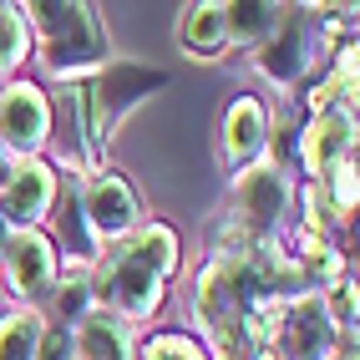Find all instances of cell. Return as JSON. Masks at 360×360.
<instances>
[{
  "label": "cell",
  "instance_id": "6da1fadb",
  "mask_svg": "<svg viewBox=\"0 0 360 360\" xmlns=\"http://www.w3.org/2000/svg\"><path fill=\"white\" fill-rule=\"evenodd\" d=\"M20 15L31 26V56L51 82H86L112 61V36L91 0H31Z\"/></svg>",
  "mask_w": 360,
  "mask_h": 360
},
{
  "label": "cell",
  "instance_id": "7a4b0ae2",
  "mask_svg": "<svg viewBox=\"0 0 360 360\" xmlns=\"http://www.w3.org/2000/svg\"><path fill=\"white\" fill-rule=\"evenodd\" d=\"M158 86H167V71H162V66L117 61V56L97 71V77L71 82V91H77V117H82V132H86L91 153H97L102 162H107V142L117 137L122 117H127L132 107H142Z\"/></svg>",
  "mask_w": 360,
  "mask_h": 360
},
{
  "label": "cell",
  "instance_id": "3957f363",
  "mask_svg": "<svg viewBox=\"0 0 360 360\" xmlns=\"http://www.w3.org/2000/svg\"><path fill=\"white\" fill-rule=\"evenodd\" d=\"M91 295H97V309L117 315L132 330H142V325H153L162 315L167 279L122 238V244H107L97 254V264H91Z\"/></svg>",
  "mask_w": 360,
  "mask_h": 360
},
{
  "label": "cell",
  "instance_id": "277c9868",
  "mask_svg": "<svg viewBox=\"0 0 360 360\" xmlns=\"http://www.w3.org/2000/svg\"><path fill=\"white\" fill-rule=\"evenodd\" d=\"M325 61H330V46H325V36H320L315 6H284V20L274 26V36L249 51L254 77L269 82L274 91H290V97L320 77Z\"/></svg>",
  "mask_w": 360,
  "mask_h": 360
},
{
  "label": "cell",
  "instance_id": "5b68a950",
  "mask_svg": "<svg viewBox=\"0 0 360 360\" xmlns=\"http://www.w3.org/2000/svg\"><path fill=\"white\" fill-rule=\"evenodd\" d=\"M238 224H244L254 238H274L290 229V213H295V178L279 173L269 158L249 162L244 173L229 178V208Z\"/></svg>",
  "mask_w": 360,
  "mask_h": 360
},
{
  "label": "cell",
  "instance_id": "8992f818",
  "mask_svg": "<svg viewBox=\"0 0 360 360\" xmlns=\"http://www.w3.org/2000/svg\"><path fill=\"white\" fill-rule=\"evenodd\" d=\"M61 279V254L46 229H15L0 244V284L15 300V309H46Z\"/></svg>",
  "mask_w": 360,
  "mask_h": 360
},
{
  "label": "cell",
  "instance_id": "52a82bcc",
  "mask_svg": "<svg viewBox=\"0 0 360 360\" xmlns=\"http://www.w3.org/2000/svg\"><path fill=\"white\" fill-rule=\"evenodd\" d=\"M82 213H86V229H91V238H97L102 249L107 244H122V238L148 219L137 188L127 183L122 167H112V162H102L97 173L82 178Z\"/></svg>",
  "mask_w": 360,
  "mask_h": 360
},
{
  "label": "cell",
  "instance_id": "ba28073f",
  "mask_svg": "<svg viewBox=\"0 0 360 360\" xmlns=\"http://www.w3.org/2000/svg\"><path fill=\"white\" fill-rule=\"evenodd\" d=\"M0 148L11 158H46L51 148V91L31 77L0 86Z\"/></svg>",
  "mask_w": 360,
  "mask_h": 360
},
{
  "label": "cell",
  "instance_id": "9c48e42d",
  "mask_svg": "<svg viewBox=\"0 0 360 360\" xmlns=\"http://www.w3.org/2000/svg\"><path fill=\"white\" fill-rule=\"evenodd\" d=\"M345 158H355V112L350 107H325V112L295 117V173L300 178L315 183Z\"/></svg>",
  "mask_w": 360,
  "mask_h": 360
},
{
  "label": "cell",
  "instance_id": "30bf717a",
  "mask_svg": "<svg viewBox=\"0 0 360 360\" xmlns=\"http://www.w3.org/2000/svg\"><path fill=\"white\" fill-rule=\"evenodd\" d=\"M269 132H274V107L259 91H238L229 107L219 112V162L224 173H244L249 162L269 153Z\"/></svg>",
  "mask_w": 360,
  "mask_h": 360
},
{
  "label": "cell",
  "instance_id": "8fae6325",
  "mask_svg": "<svg viewBox=\"0 0 360 360\" xmlns=\"http://www.w3.org/2000/svg\"><path fill=\"white\" fill-rule=\"evenodd\" d=\"M56 188H61V173L46 158H15L11 162V178L0 188V219L6 229H46L56 208Z\"/></svg>",
  "mask_w": 360,
  "mask_h": 360
},
{
  "label": "cell",
  "instance_id": "7c38bea8",
  "mask_svg": "<svg viewBox=\"0 0 360 360\" xmlns=\"http://www.w3.org/2000/svg\"><path fill=\"white\" fill-rule=\"evenodd\" d=\"M284 360H335L340 350H355L350 340L335 335V325L325 320V304L320 295H304L284 309V330H279V345H274Z\"/></svg>",
  "mask_w": 360,
  "mask_h": 360
},
{
  "label": "cell",
  "instance_id": "4fadbf2b",
  "mask_svg": "<svg viewBox=\"0 0 360 360\" xmlns=\"http://www.w3.org/2000/svg\"><path fill=\"white\" fill-rule=\"evenodd\" d=\"M71 340H77V360H137V330L107 309H91L71 330Z\"/></svg>",
  "mask_w": 360,
  "mask_h": 360
},
{
  "label": "cell",
  "instance_id": "5bb4252c",
  "mask_svg": "<svg viewBox=\"0 0 360 360\" xmlns=\"http://www.w3.org/2000/svg\"><path fill=\"white\" fill-rule=\"evenodd\" d=\"M178 46L198 61L229 56V26H224V0H198L178 15Z\"/></svg>",
  "mask_w": 360,
  "mask_h": 360
},
{
  "label": "cell",
  "instance_id": "9a60e30c",
  "mask_svg": "<svg viewBox=\"0 0 360 360\" xmlns=\"http://www.w3.org/2000/svg\"><path fill=\"white\" fill-rule=\"evenodd\" d=\"M279 20H284V6H274V0H229L224 6L229 51H254V46H264Z\"/></svg>",
  "mask_w": 360,
  "mask_h": 360
},
{
  "label": "cell",
  "instance_id": "2e32d148",
  "mask_svg": "<svg viewBox=\"0 0 360 360\" xmlns=\"http://www.w3.org/2000/svg\"><path fill=\"white\" fill-rule=\"evenodd\" d=\"M91 309H97V295H91V269H86V264H61V279H56V290H51V300H46L41 315L56 320V325H66V330H77Z\"/></svg>",
  "mask_w": 360,
  "mask_h": 360
},
{
  "label": "cell",
  "instance_id": "e0dca14e",
  "mask_svg": "<svg viewBox=\"0 0 360 360\" xmlns=\"http://www.w3.org/2000/svg\"><path fill=\"white\" fill-rule=\"evenodd\" d=\"M127 244H132L142 259H148L167 284L183 274V238H178L173 224H162V219H142V224L127 233Z\"/></svg>",
  "mask_w": 360,
  "mask_h": 360
},
{
  "label": "cell",
  "instance_id": "ac0fdd59",
  "mask_svg": "<svg viewBox=\"0 0 360 360\" xmlns=\"http://www.w3.org/2000/svg\"><path fill=\"white\" fill-rule=\"evenodd\" d=\"M290 224H295L300 233L335 238V244H340V233L350 229L340 213L330 208V198L320 193V183H309V178H295V213H290Z\"/></svg>",
  "mask_w": 360,
  "mask_h": 360
},
{
  "label": "cell",
  "instance_id": "d6986e66",
  "mask_svg": "<svg viewBox=\"0 0 360 360\" xmlns=\"http://www.w3.org/2000/svg\"><path fill=\"white\" fill-rule=\"evenodd\" d=\"M41 330H46L41 309H15L11 304L6 315H0V360H36Z\"/></svg>",
  "mask_w": 360,
  "mask_h": 360
},
{
  "label": "cell",
  "instance_id": "ffe728a7",
  "mask_svg": "<svg viewBox=\"0 0 360 360\" xmlns=\"http://www.w3.org/2000/svg\"><path fill=\"white\" fill-rule=\"evenodd\" d=\"M26 61H31V26L20 6H0V86L26 77Z\"/></svg>",
  "mask_w": 360,
  "mask_h": 360
},
{
  "label": "cell",
  "instance_id": "44dd1931",
  "mask_svg": "<svg viewBox=\"0 0 360 360\" xmlns=\"http://www.w3.org/2000/svg\"><path fill=\"white\" fill-rule=\"evenodd\" d=\"M137 360H213L193 330H153L137 340Z\"/></svg>",
  "mask_w": 360,
  "mask_h": 360
},
{
  "label": "cell",
  "instance_id": "7402d4cb",
  "mask_svg": "<svg viewBox=\"0 0 360 360\" xmlns=\"http://www.w3.org/2000/svg\"><path fill=\"white\" fill-rule=\"evenodd\" d=\"M320 304H325V320L335 325V335L355 345V325H360V290H355V269L335 279L330 290L320 295Z\"/></svg>",
  "mask_w": 360,
  "mask_h": 360
},
{
  "label": "cell",
  "instance_id": "603a6c76",
  "mask_svg": "<svg viewBox=\"0 0 360 360\" xmlns=\"http://www.w3.org/2000/svg\"><path fill=\"white\" fill-rule=\"evenodd\" d=\"M320 183V193L330 198V208L340 213L345 224H355V208H360V167H355V158H345V162H335L325 178H315Z\"/></svg>",
  "mask_w": 360,
  "mask_h": 360
},
{
  "label": "cell",
  "instance_id": "cb8c5ba5",
  "mask_svg": "<svg viewBox=\"0 0 360 360\" xmlns=\"http://www.w3.org/2000/svg\"><path fill=\"white\" fill-rule=\"evenodd\" d=\"M36 360H77V340H71V330H66V325H56V320H46Z\"/></svg>",
  "mask_w": 360,
  "mask_h": 360
},
{
  "label": "cell",
  "instance_id": "d4e9b609",
  "mask_svg": "<svg viewBox=\"0 0 360 360\" xmlns=\"http://www.w3.org/2000/svg\"><path fill=\"white\" fill-rule=\"evenodd\" d=\"M11 162H15V158H11L6 148H0V188H6V178H11Z\"/></svg>",
  "mask_w": 360,
  "mask_h": 360
},
{
  "label": "cell",
  "instance_id": "484cf974",
  "mask_svg": "<svg viewBox=\"0 0 360 360\" xmlns=\"http://www.w3.org/2000/svg\"><path fill=\"white\" fill-rule=\"evenodd\" d=\"M244 360H284V355H279V350H249Z\"/></svg>",
  "mask_w": 360,
  "mask_h": 360
},
{
  "label": "cell",
  "instance_id": "4316f807",
  "mask_svg": "<svg viewBox=\"0 0 360 360\" xmlns=\"http://www.w3.org/2000/svg\"><path fill=\"white\" fill-rule=\"evenodd\" d=\"M335 360H355V350H340V355H335Z\"/></svg>",
  "mask_w": 360,
  "mask_h": 360
}]
</instances>
